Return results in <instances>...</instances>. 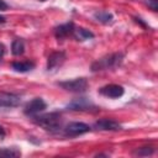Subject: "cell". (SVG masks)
I'll list each match as a JSON object with an SVG mask.
<instances>
[{
    "instance_id": "20",
    "label": "cell",
    "mask_w": 158,
    "mask_h": 158,
    "mask_svg": "<svg viewBox=\"0 0 158 158\" xmlns=\"http://www.w3.org/2000/svg\"><path fill=\"white\" fill-rule=\"evenodd\" d=\"M5 135V131H4V128L0 126V136H4Z\"/></svg>"
},
{
    "instance_id": "4",
    "label": "cell",
    "mask_w": 158,
    "mask_h": 158,
    "mask_svg": "<svg viewBox=\"0 0 158 158\" xmlns=\"http://www.w3.org/2000/svg\"><path fill=\"white\" fill-rule=\"evenodd\" d=\"M47 107V104L44 102L43 99L41 98H35L31 101H28L23 109V112L28 116H36L38 114H41L42 111H44Z\"/></svg>"
},
{
    "instance_id": "8",
    "label": "cell",
    "mask_w": 158,
    "mask_h": 158,
    "mask_svg": "<svg viewBox=\"0 0 158 158\" xmlns=\"http://www.w3.org/2000/svg\"><path fill=\"white\" fill-rule=\"evenodd\" d=\"M99 93L106 98H110V99H117V98H121L125 93L123 88L121 85H117V84H107L102 88H100Z\"/></svg>"
},
{
    "instance_id": "5",
    "label": "cell",
    "mask_w": 158,
    "mask_h": 158,
    "mask_svg": "<svg viewBox=\"0 0 158 158\" xmlns=\"http://www.w3.org/2000/svg\"><path fill=\"white\" fill-rule=\"evenodd\" d=\"M91 128L84 122H69L64 128V135L68 137H77L89 132Z\"/></svg>"
},
{
    "instance_id": "7",
    "label": "cell",
    "mask_w": 158,
    "mask_h": 158,
    "mask_svg": "<svg viewBox=\"0 0 158 158\" xmlns=\"http://www.w3.org/2000/svg\"><path fill=\"white\" fill-rule=\"evenodd\" d=\"M65 60V53L62 51L58 52H53L48 56L47 59V70L48 72H54L57 70L59 67H62V64Z\"/></svg>"
},
{
    "instance_id": "3",
    "label": "cell",
    "mask_w": 158,
    "mask_h": 158,
    "mask_svg": "<svg viewBox=\"0 0 158 158\" xmlns=\"http://www.w3.org/2000/svg\"><path fill=\"white\" fill-rule=\"evenodd\" d=\"M57 85L70 93H84L88 89V80L85 78H75L72 80L59 81Z\"/></svg>"
},
{
    "instance_id": "6",
    "label": "cell",
    "mask_w": 158,
    "mask_h": 158,
    "mask_svg": "<svg viewBox=\"0 0 158 158\" xmlns=\"http://www.w3.org/2000/svg\"><path fill=\"white\" fill-rule=\"evenodd\" d=\"M21 98L14 93L0 91V109H12L19 106Z\"/></svg>"
},
{
    "instance_id": "13",
    "label": "cell",
    "mask_w": 158,
    "mask_h": 158,
    "mask_svg": "<svg viewBox=\"0 0 158 158\" xmlns=\"http://www.w3.org/2000/svg\"><path fill=\"white\" fill-rule=\"evenodd\" d=\"M73 35L75 36V38L78 41H86V40H90L94 37V33L86 28H83V27H77L74 28V32Z\"/></svg>"
},
{
    "instance_id": "10",
    "label": "cell",
    "mask_w": 158,
    "mask_h": 158,
    "mask_svg": "<svg viewBox=\"0 0 158 158\" xmlns=\"http://www.w3.org/2000/svg\"><path fill=\"white\" fill-rule=\"evenodd\" d=\"M94 127L100 131H118L121 130V125L112 118H101L94 123Z\"/></svg>"
},
{
    "instance_id": "18",
    "label": "cell",
    "mask_w": 158,
    "mask_h": 158,
    "mask_svg": "<svg viewBox=\"0 0 158 158\" xmlns=\"http://www.w3.org/2000/svg\"><path fill=\"white\" fill-rule=\"evenodd\" d=\"M7 9V4L4 0H0V10H6Z\"/></svg>"
},
{
    "instance_id": "16",
    "label": "cell",
    "mask_w": 158,
    "mask_h": 158,
    "mask_svg": "<svg viewBox=\"0 0 158 158\" xmlns=\"http://www.w3.org/2000/svg\"><path fill=\"white\" fill-rule=\"evenodd\" d=\"M21 152L16 148H1L0 149V157H10V158H16L20 157Z\"/></svg>"
},
{
    "instance_id": "14",
    "label": "cell",
    "mask_w": 158,
    "mask_h": 158,
    "mask_svg": "<svg viewBox=\"0 0 158 158\" xmlns=\"http://www.w3.org/2000/svg\"><path fill=\"white\" fill-rule=\"evenodd\" d=\"M94 17L102 23H111L112 22V15L107 11H98L94 14Z\"/></svg>"
},
{
    "instance_id": "15",
    "label": "cell",
    "mask_w": 158,
    "mask_h": 158,
    "mask_svg": "<svg viewBox=\"0 0 158 158\" xmlns=\"http://www.w3.org/2000/svg\"><path fill=\"white\" fill-rule=\"evenodd\" d=\"M25 51V43L22 40H15L11 44V52L14 56H20Z\"/></svg>"
},
{
    "instance_id": "21",
    "label": "cell",
    "mask_w": 158,
    "mask_h": 158,
    "mask_svg": "<svg viewBox=\"0 0 158 158\" xmlns=\"http://www.w3.org/2000/svg\"><path fill=\"white\" fill-rule=\"evenodd\" d=\"M6 20H5V17L4 16H0V23H4Z\"/></svg>"
},
{
    "instance_id": "2",
    "label": "cell",
    "mask_w": 158,
    "mask_h": 158,
    "mask_svg": "<svg viewBox=\"0 0 158 158\" xmlns=\"http://www.w3.org/2000/svg\"><path fill=\"white\" fill-rule=\"evenodd\" d=\"M123 59V54L122 53H111L107 54L98 60H95L91 65V70L93 72H99V70H107V69H112L116 68L117 65L121 64Z\"/></svg>"
},
{
    "instance_id": "12",
    "label": "cell",
    "mask_w": 158,
    "mask_h": 158,
    "mask_svg": "<svg viewBox=\"0 0 158 158\" xmlns=\"http://www.w3.org/2000/svg\"><path fill=\"white\" fill-rule=\"evenodd\" d=\"M12 69L15 72H20V73H26L30 72L35 68V63L30 62V60H23V62H14L11 64Z\"/></svg>"
},
{
    "instance_id": "1",
    "label": "cell",
    "mask_w": 158,
    "mask_h": 158,
    "mask_svg": "<svg viewBox=\"0 0 158 158\" xmlns=\"http://www.w3.org/2000/svg\"><path fill=\"white\" fill-rule=\"evenodd\" d=\"M33 121L36 125L41 126L42 128H44L46 131H51V132H56L62 127V116L58 112H49V114H44V115H40V116H33Z\"/></svg>"
},
{
    "instance_id": "19",
    "label": "cell",
    "mask_w": 158,
    "mask_h": 158,
    "mask_svg": "<svg viewBox=\"0 0 158 158\" xmlns=\"http://www.w3.org/2000/svg\"><path fill=\"white\" fill-rule=\"evenodd\" d=\"M4 53H5V47H4V44H2V43H0V59L2 58Z\"/></svg>"
},
{
    "instance_id": "11",
    "label": "cell",
    "mask_w": 158,
    "mask_h": 158,
    "mask_svg": "<svg viewBox=\"0 0 158 158\" xmlns=\"http://www.w3.org/2000/svg\"><path fill=\"white\" fill-rule=\"evenodd\" d=\"M73 32H74V23L67 22V23L59 25L56 28V37H57V40H64L68 36L73 35Z\"/></svg>"
},
{
    "instance_id": "17",
    "label": "cell",
    "mask_w": 158,
    "mask_h": 158,
    "mask_svg": "<svg viewBox=\"0 0 158 158\" xmlns=\"http://www.w3.org/2000/svg\"><path fill=\"white\" fill-rule=\"evenodd\" d=\"M154 152V149L152 147H142V148H138L133 152L135 156H149Z\"/></svg>"
},
{
    "instance_id": "9",
    "label": "cell",
    "mask_w": 158,
    "mask_h": 158,
    "mask_svg": "<svg viewBox=\"0 0 158 158\" xmlns=\"http://www.w3.org/2000/svg\"><path fill=\"white\" fill-rule=\"evenodd\" d=\"M68 109H70V110H77V111H95L98 107H96L93 102H90L88 99L80 98V99L73 100V101L68 105Z\"/></svg>"
}]
</instances>
